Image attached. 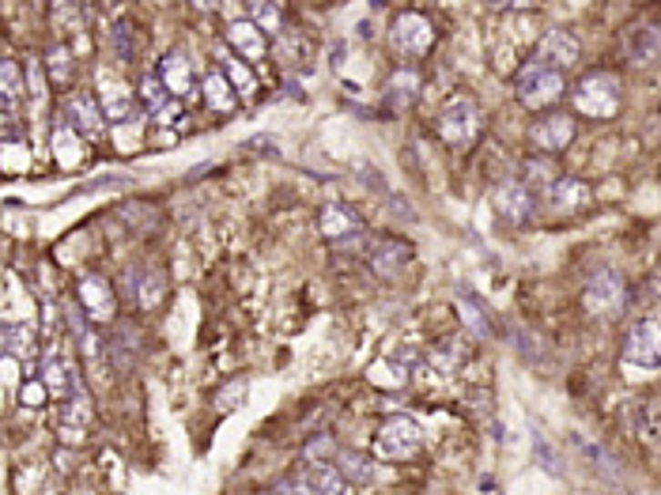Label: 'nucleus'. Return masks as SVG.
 <instances>
[{
	"label": "nucleus",
	"mask_w": 661,
	"mask_h": 495,
	"mask_svg": "<svg viewBox=\"0 0 661 495\" xmlns=\"http://www.w3.org/2000/svg\"><path fill=\"white\" fill-rule=\"evenodd\" d=\"M170 103H174V95H170V91H167V84L159 80V72H151V76H144V80H140V106L147 110V117L163 114Z\"/></svg>",
	"instance_id": "28"
},
{
	"label": "nucleus",
	"mask_w": 661,
	"mask_h": 495,
	"mask_svg": "<svg viewBox=\"0 0 661 495\" xmlns=\"http://www.w3.org/2000/svg\"><path fill=\"white\" fill-rule=\"evenodd\" d=\"M38 375H42L46 389L54 393L57 401H68L72 393H80V389H84V386H80V375H76V363H72L61 349H49V352L42 356Z\"/></svg>",
	"instance_id": "9"
},
{
	"label": "nucleus",
	"mask_w": 661,
	"mask_h": 495,
	"mask_svg": "<svg viewBox=\"0 0 661 495\" xmlns=\"http://www.w3.org/2000/svg\"><path fill=\"white\" fill-rule=\"evenodd\" d=\"M431 42H435V27H431V19L420 15V12H401L393 19V45L401 49L404 57H423Z\"/></svg>",
	"instance_id": "8"
},
{
	"label": "nucleus",
	"mask_w": 661,
	"mask_h": 495,
	"mask_svg": "<svg viewBox=\"0 0 661 495\" xmlns=\"http://www.w3.org/2000/svg\"><path fill=\"white\" fill-rule=\"evenodd\" d=\"M624 54L631 65H650L661 54V31L657 27H635L624 42Z\"/></svg>",
	"instance_id": "23"
},
{
	"label": "nucleus",
	"mask_w": 661,
	"mask_h": 495,
	"mask_svg": "<svg viewBox=\"0 0 661 495\" xmlns=\"http://www.w3.org/2000/svg\"><path fill=\"white\" fill-rule=\"evenodd\" d=\"M121 291H125V299H129L133 307L156 310L163 303V295H167V277L156 265H137V268H129V277H125Z\"/></svg>",
	"instance_id": "7"
},
{
	"label": "nucleus",
	"mask_w": 661,
	"mask_h": 495,
	"mask_svg": "<svg viewBox=\"0 0 661 495\" xmlns=\"http://www.w3.org/2000/svg\"><path fill=\"white\" fill-rule=\"evenodd\" d=\"M462 299H465V326H469V333L480 337V340H488V337H492V326H488L484 307H480V303H469V295H462Z\"/></svg>",
	"instance_id": "35"
},
{
	"label": "nucleus",
	"mask_w": 661,
	"mask_h": 495,
	"mask_svg": "<svg viewBox=\"0 0 661 495\" xmlns=\"http://www.w3.org/2000/svg\"><path fill=\"white\" fill-rule=\"evenodd\" d=\"M219 72H223L227 80H231V87H239V95H246V98H249L253 91H258V80H253V72H249L239 57L219 54Z\"/></svg>",
	"instance_id": "30"
},
{
	"label": "nucleus",
	"mask_w": 661,
	"mask_h": 495,
	"mask_svg": "<svg viewBox=\"0 0 661 495\" xmlns=\"http://www.w3.org/2000/svg\"><path fill=\"white\" fill-rule=\"evenodd\" d=\"M537 61L552 65V68H571L578 61V38L571 31H548L541 42H537Z\"/></svg>",
	"instance_id": "18"
},
{
	"label": "nucleus",
	"mask_w": 661,
	"mask_h": 495,
	"mask_svg": "<svg viewBox=\"0 0 661 495\" xmlns=\"http://www.w3.org/2000/svg\"><path fill=\"white\" fill-rule=\"evenodd\" d=\"M337 469H341V477H344L348 484H367V480L374 477L371 465H367V458L355 454V450H341V454H337Z\"/></svg>",
	"instance_id": "32"
},
{
	"label": "nucleus",
	"mask_w": 661,
	"mask_h": 495,
	"mask_svg": "<svg viewBox=\"0 0 661 495\" xmlns=\"http://www.w3.org/2000/svg\"><path fill=\"white\" fill-rule=\"evenodd\" d=\"M650 295H654V299H661V277H657V280L650 284Z\"/></svg>",
	"instance_id": "43"
},
{
	"label": "nucleus",
	"mask_w": 661,
	"mask_h": 495,
	"mask_svg": "<svg viewBox=\"0 0 661 495\" xmlns=\"http://www.w3.org/2000/svg\"><path fill=\"white\" fill-rule=\"evenodd\" d=\"M529 140L537 144V147H544V152H564V147L575 140V121H571V114H548V117H541L537 126L529 129Z\"/></svg>",
	"instance_id": "15"
},
{
	"label": "nucleus",
	"mask_w": 661,
	"mask_h": 495,
	"mask_svg": "<svg viewBox=\"0 0 661 495\" xmlns=\"http://www.w3.org/2000/svg\"><path fill=\"white\" fill-rule=\"evenodd\" d=\"M140 333L133 329V326H117L114 329V337H110V356H114V363L117 367H133V359H137V352H140Z\"/></svg>",
	"instance_id": "29"
},
{
	"label": "nucleus",
	"mask_w": 661,
	"mask_h": 495,
	"mask_svg": "<svg viewBox=\"0 0 661 495\" xmlns=\"http://www.w3.org/2000/svg\"><path fill=\"white\" fill-rule=\"evenodd\" d=\"M416 95H420V72H412V68L393 72L390 84H386V103H393L397 110H404V106L416 103Z\"/></svg>",
	"instance_id": "25"
},
{
	"label": "nucleus",
	"mask_w": 661,
	"mask_h": 495,
	"mask_svg": "<svg viewBox=\"0 0 661 495\" xmlns=\"http://www.w3.org/2000/svg\"><path fill=\"white\" fill-rule=\"evenodd\" d=\"M249 12L261 31H280V23H284V5H249Z\"/></svg>",
	"instance_id": "36"
},
{
	"label": "nucleus",
	"mask_w": 661,
	"mask_h": 495,
	"mask_svg": "<svg viewBox=\"0 0 661 495\" xmlns=\"http://www.w3.org/2000/svg\"><path fill=\"white\" fill-rule=\"evenodd\" d=\"M46 65H49V76H54L57 84H65L68 76H72V54H68V45H49V54H46Z\"/></svg>",
	"instance_id": "33"
},
{
	"label": "nucleus",
	"mask_w": 661,
	"mask_h": 495,
	"mask_svg": "<svg viewBox=\"0 0 661 495\" xmlns=\"http://www.w3.org/2000/svg\"><path fill=\"white\" fill-rule=\"evenodd\" d=\"M61 114L68 117V126L80 136H103V129H107V114H103V106L95 103V95H87V91L72 95Z\"/></svg>",
	"instance_id": "11"
},
{
	"label": "nucleus",
	"mask_w": 661,
	"mask_h": 495,
	"mask_svg": "<svg viewBox=\"0 0 661 495\" xmlns=\"http://www.w3.org/2000/svg\"><path fill=\"white\" fill-rule=\"evenodd\" d=\"M242 401H246V379H235V382H227V386L219 389L216 409H219V412H231V409H239Z\"/></svg>",
	"instance_id": "37"
},
{
	"label": "nucleus",
	"mask_w": 661,
	"mask_h": 495,
	"mask_svg": "<svg viewBox=\"0 0 661 495\" xmlns=\"http://www.w3.org/2000/svg\"><path fill=\"white\" fill-rule=\"evenodd\" d=\"M484 129V114H480L476 98L473 95H453L446 98V106L439 114V136L450 144V147H465L480 136Z\"/></svg>",
	"instance_id": "2"
},
{
	"label": "nucleus",
	"mask_w": 661,
	"mask_h": 495,
	"mask_svg": "<svg viewBox=\"0 0 661 495\" xmlns=\"http://www.w3.org/2000/svg\"><path fill=\"white\" fill-rule=\"evenodd\" d=\"M227 42H231L239 49V57H246V61L265 57V31L258 27V23H246V19L231 23V27H227Z\"/></svg>",
	"instance_id": "21"
},
{
	"label": "nucleus",
	"mask_w": 661,
	"mask_h": 495,
	"mask_svg": "<svg viewBox=\"0 0 661 495\" xmlns=\"http://www.w3.org/2000/svg\"><path fill=\"white\" fill-rule=\"evenodd\" d=\"M200 87H205L208 106H212V110H219V114H227V110H231V106H235V98H239V95H235V87H231V80H227L219 68H212Z\"/></svg>",
	"instance_id": "27"
},
{
	"label": "nucleus",
	"mask_w": 661,
	"mask_h": 495,
	"mask_svg": "<svg viewBox=\"0 0 661 495\" xmlns=\"http://www.w3.org/2000/svg\"><path fill=\"white\" fill-rule=\"evenodd\" d=\"M114 54L121 57V61H129L133 57V45H129V23H114Z\"/></svg>",
	"instance_id": "40"
},
{
	"label": "nucleus",
	"mask_w": 661,
	"mask_h": 495,
	"mask_svg": "<svg viewBox=\"0 0 661 495\" xmlns=\"http://www.w3.org/2000/svg\"><path fill=\"white\" fill-rule=\"evenodd\" d=\"M582 303L594 318H620L627 307V284L616 268H601L586 280V291H582Z\"/></svg>",
	"instance_id": "5"
},
{
	"label": "nucleus",
	"mask_w": 661,
	"mask_h": 495,
	"mask_svg": "<svg viewBox=\"0 0 661 495\" xmlns=\"http://www.w3.org/2000/svg\"><path fill=\"white\" fill-rule=\"evenodd\" d=\"M151 121H156V126H174V121H182V103H178V98H174V103H170L163 114H156Z\"/></svg>",
	"instance_id": "42"
},
{
	"label": "nucleus",
	"mask_w": 661,
	"mask_h": 495,
	"mask_svg": "<svg viewBox=\"0 0 661 495\" xmlns=\"http://www.w3.org/2000/svg\"><path fill=\"white\" fill-rule=\"evenodd\" d=\"M420 447H423V428L412 416H390L374 439L378 458H386V461H409L420 454Z\"/></svg>",
	"instance_id": "4"
},
{
	"label": "nucleus",
	"mask_w": 661,
	"mask_h": 495,
	"mask_svg": "<svg viewBox=\"0 0 661 495\" xmlns=\"http://www.w3.org/2000/svg\"><path fill=\"white\" fill-rule=\"evenodd\" d=\"M269 495H314V491H310L307 473H302V477H288V480L272 484V491H269Z\"/></svg>",
	"instance_id": "39"
},
{
	"label": "nucleus",
	"mask_w": 661,
	"mask_h": 495,
	"mask_svg": "<svg viewBox=\"0 0 661 495\" xmlns=\"http://www.w3.org/2000/svg\"><path fill=\"white\" fill-rule=\"evenodd\" d=\"M514 91L522 98V106H529V110H548L552 103H559V95L567 91V84H564V72H559V68H552V65H544V61L533 57V61H525L518 68Z\"/></svg>",
	"instance_id": "1"
},
{
	"label": "nucleus",
	"mask_w": 661,
	"mask_h": 495,
	"mask_svg": "<svg viewBox=\"0 0 661 495\" xmlns=\"http://www.w3.org/2000/svg\"><path fill=\"white\" fill-rule=\"evenodd\" d=\"M156 72H159V80L167 84V91L174 98H186L193 91V65H189V57L182 54V49H167Z\"/></svg>",
	"instance_id": "17"
},
{
	"label": "nucleus",
	"mask_w": 661,
	"mask_h": 495,
	"mask_svg": "<svg viewBox=\"0 0 661 495\" xmlns=\"http://www.w3.org/2000/svg\"><path fill=\"white\" fill-rule=\"evenodd\" d=\"M0 344H5V356L8 359H35L38 356V344H35V329L27 321H5V329H0Z\"/></svg>",
	"instance_id": "20"
},
{
	"label": "nucleus",
	"mask_w": 661,
	"mask_h": 495,
	"mask_svg": "<svg viewBox=\"0 0 661 495\" xmlns=\"http://www.w3.org/2000/svg\"><path fill=\"white\" fill-rule=\"evenodd\" d=\"M412 359H416V349H404L397 356H386V359L371 363L367 379L374 386H382V389H404V386H409V379H412Z\"/></svg>",
	"instance_id": "13"
},
{
	"label": "nucleus",
	"mask_w": 661,
	"mask_h": 495,
	"mask_svg": "<svg viewBox=\"0 0 661 495\" xmlns=\"http://www.w3.org/2000/svg\"><path fill=\"white\" fill-rule=\"evenodd\" d=\"M307 480H310L314 495H351V484L341 477L337 465H314L307 473Z\"/></svg>",
	"instance_id": "26"
},
{
	"label": "nucleus",
	"mask_w": 661,
	"mask_h": 495,
	"mask_svg": "<svg viewBox=\"0 0 661 495\" xmlns=\"http://www.w3.org/2000/svg\"><path fill=\"white\" fill-rule=\"evenodd\" d=\"M525 186L548 193V189L555 186V178H552V163H548V159H529V163H525Z\"/></svg>",
	"instance_id": "34"
},
{
	"label": "nucleus",
	"mask_w": 661,
	"mask_h": 495,
	"mask_svg": "<svg viewBox=\"0 0 661 495\" xmlns=\"http://www.w3.org/2000/svg\"><path fill=\"white\" fill-rule=\"evenodd\" d=\"M318 224H321V235L333 246H351L355 238L363 235V219L355 216L351 208H344V205H325L321 216H318Z\"/></svg>",
	"instance_id": "12"
},
{
	"label": "nucleus",
	"mask_w": 661,
	"mask_h": 495,
	"mask_svg": "<svg viewBox=\"0 0 661 495\" xmlns=\"http://www.w3.org/2000/svg\"><path fill=\"white\" fill-rule=\"evenodd\" d=\"M333 454H337V450H333V439H329V435H325V439H318V442H310V447H307V458H310V461L325 458V465H329V458H333Z\"/></svg>",
	"instance_id": "41"
},
{
	"label": "nucleus",
	"mask_w": 661,
	"mask_h": 495,
	"mask_svg": "<svg viewBox=\"0 0 661 495\" xmlns=\"http://www.w3.org/2000/svg\"><path fill=\"white\" fill-rule=\"evenodd\" d=\"M624 363L643 367V370L661 367V321H654V318L635 321L624 337Z\"/></svg>",
	"instance_id": "6"
},
{
	"label": "nucleus",
	"mask_w": 661,
	"mask_h": 495,
	"mask_svg": "<svg viewBox=\"0 0 661 495\" xmlns=\"http://www.w3.org/2000/svg\"><path fill=\"white\" fill-rule=\"evenodd\" d=\"M457 363H462V344H457V340H439V344H431L427 367L435 370V375H450Z\"/></svg>",
	"instance_id": "31"
},
{
	"label": "nucleus",
	"mask_w": 661,
	"mask_h": 495,
	"mask_svg": "<svg viewBox=\"0 0 661 495\" xmlns=\"http://www.w3.org/2000/svg\"><path fill=\"white\" fill-rule=\"evenodd\" d=\"M103 114H107L110 121H125V117H133V98L125 95V91H110V95H107V103H103Z\"/></svg>",
	"instance_id": "38"
},
{
	"label": "nucleus",
	"mask_w": 661,
	"mask_h": 495,
	"mask_svg": "<svg viewBox=\"0 0 661 495\" xmlns=\"http://www.w3.org/2000/svg\"><path fill=\"white\" fill-rule=\"evenodd\" d=\"M590 201V186L582 178H555V186L548 189V205L555 212H575Z\"/></svg>",
	"instance_id": "22"
},
{
	"label": "nucleus",
	"mask_w": 661,
	"mask_h": 495,
	"mask_svg": "<svg viewBox=\"0 0 661 495\" xmlns=\"http://www.w3.org/2000/svg\"><path fill=\"white\" fill-rule=\"evenodd\" d=\"M80 303L98 321H110L114 318V291H110V284L103 277H95V272H87V277L80 280Z\"/></svg>",
	"instance_id": "19"
},
{
	"label": "nucleus",
	"mask_w": 661,
	"mask_h": 495,
	"mask_svg": "<svg viewBox=\"0 0 661 495\" xmlns=\"http://www.w3.org/2000/svg\"><path fill=\"white\" fill-rule=\"evenodd\" d=\"M575 110L586 117H613L620 110V80L613 72H586L575 84Z\"/></svg>",
	"instance_id": "3"
},
{
	"label": "nucleus",
	"mask_w": 661,
	"mask_h": 495,
	"mask_svg": "<svg viewBox=\"0 0 661 495\" xmlns=\"http://www.w3.org/2000/svg\"><path fill=\"white\" fill-rule=\"evenodd\" d=\"M367 261H371V268L378 272V277L390 280V277H397V272L412 261V246L401 242V238H378V242L371 246Z\"/></svg>",
	"instance_id": "14"
},
{
	"label": "nucleus",
	"mask_w": 661,
	"mask_h": 495,
	"mask_svg": "<svg viewBox=\"0 0 661 495\" xmlns=\"http://www.w3.org/2000/svg\"><path fill=\"white\" fill-rule=\"evenodd\" d=\"M80 140L84 136L68 126V117L57 114V126H54V156H57L61 167H76V163H80Z\"/></svg>",
	"instance_id": "24"
},
{
	"label": "nucleus",
	"mask_w": 661,
	"mask_h": 495,
	"mask_svg": "<svg viewBox=\"0 0 661 495\" xmlns=\"http://www.w3.org/2000/svg\"><path fill=\"white\" fill-rule=\"evenodd\" d=\"M87 424H91V398H87V389H80L61 405L57 431H61L65 442H80L87 435Z\"/></svg>",
	"instance_id": "16"
},
{
	"label": "nucleus",
	"mask_w": 661,
	"mask_h": 495,
	"mask_svg": "<svg viewBox=\"0 0 661 495\" xmlns=\"http://www.w3.org/2000/svg\"><path fill=\"white\" fill-rule=\"evenodd\" d=\"M492 205H495V212L503 216V219H511V224H529L533 219V193H529V186L525 182H499L495 186V193H492Z\"/></svg>",
	"instance_id": "10"
}]
</instances>
